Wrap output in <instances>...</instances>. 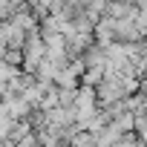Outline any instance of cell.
I'll list each match as a JSON object with an SVG mask.
<instances>
[{
  "label": "cell",
  "instance_id": "obj_1",
  "mask_svg": "<svg viewBox=\"0 0 147 147\" xmlns=\"http://www.w3.org/2000/svg\"><path fill=\"white\" fill-rule=\"evenodd\" d=\"M43 58H46V43H43V38L38 35V32H32V35H26V43H23V72H29V75H35V69L43 63Z\"/></svg>",
  "mask_w": 147,
  "mask_h": 147
},
{
  "label": "cell",
  "instance_id": "obj_9",
  "mask_svg": "<svg viewBox=\"0 0 147 147\" xmlns=\"http://www.w3.org/2000/svg\"><path fill=\"white\" fill-rule=\"evenodd\" d=\"M18 147H43V141H40V136H38V133H29L26 138H20V141H18Z\"/></svg>",
  "mask_w": 147,
  "mask_h": 147
},
{
  "label": "cell",
  "instance_id": "obj_4",
  "mask_svg": "<svg viewBox=\"0 0 147 147\" xmlns=\"http://www.w3.org/2000/svg\"><path fill=\"white\" fill-rule=\"evenodd\" d=\"M92 35H95V43H101V46H110V43H115V20H113L110 15H104V18L95 23Z\"/></svg>",
  "mask_w": 147,
  "mask_h": 147
},
{
  "label": "cell",
  "instance_id": "obj_8",
  "mask_svg": "<svg viewBox=\"0 0 147 147\" xmlns=\"http://www.w3.org/2000/svg\"><path fill=\"white\" fill-rule=\"evenodd\" d=\"M133 133L147 144V113H141V115H136V124H133Z\"/></svg>",
  "mask_w": 147,
  "mask_h": 147
},
{
  "label": "cell",
  "instance_id": "obj_2",
  "mask_svg": "<svg viewBox=\"0 0 147 147\" xmlns=\"http://www.w3.org/2000/svg\"><path fill=\"white\" fill-rule=\"evenodd\" d=\"M95 98H98V110H104V107H110L115 101H124L127 92H124V87H121V81L115 75H107L104 72V81L95 87Z\"/></svg>",
  "mask_w": 147,
  "mask_h": 147
},
{
  "label": "cell",
  "instance_id": "obj_5",
  "mask_svg": "<svg viewBox=\"0 0 147 147\" xmlns=\"http://www.w3.org/2000/svg\"><path fill=\"white\" fill-rule=\"evenodd\" d=\"M29 133H35L32 124H29V118H23V121H9V133H6V138H12V141L18 144V141L26 138Z\"/></svg>",
  "mask_w": 147,
  "mask_h": 147
},
{
  "label": "cell",
  "instance_id": "obj_6",
  "mask_svg": "<svg viewBox=\"0 0 147 147\" xmlns=\"http://www.w3.org/2000/svg\"><path fill=\"white\" fill-rule=\"evenodd\" d=\"M69 147H98V141H95V136H92V133L81 130V133H75V136H72Z\"/></svg>",
  "mask_w": 147,
  "mask_h": 147
},
{
  "label": "cell",
  "instance_id": "obj_3",
  "mask_svg": "<svg viewBox=\"0 0 147 147\" xmlns=\"http://www.w3.org/2000/svg\"><path fill=\"white\" fill-rule=\"evenodd\" d=\"M81 63H84V69H107V46L92 43V46L81 55Z\"/></svg>",
  "mask_w": 147,
  "mask_h": 147
},
{
  "label": "cell",
  "instance_id": "obj_10",
  "mask_svg": "<svg viewBox=\"0 0 147 147\" xmlns=\"http://www.w3.org/2000/svg\"><path fill=\"white\" fill-rule=\"evenodd\" d=\"M138 92L147 98V78H141V81H138Z\"/></svg>",
  "mask_w": 147,
  "mask_h": 147
},
{
  "label": "cell",
  "instance_id": "obj_7",
  "mask_svg": "<svg viewBox=\"0 0 147 147\" xmlns=\"http://www.w3.org/2000/svg\"><path fill=\"white\" fill-rule=\"evenodd\" d=\"M101 81H104V69H84V75H81L84 87H98Z\"/></svg>",
  "mask_w": 147,
  "mask_h": 147
},
{
  "label": "cell",
  "instance_id": "obj_11",
  "mask_svg": "<svg viewBox=\"0 0 147 147\" xmlns=\"http://www.w3.org/2000/svg\"><path fill=\"white\" fill-rule=\"evenodd\" d=\"M0 147H18V144H15L12 138H3V141H0Z\"/></svg>",
  "mask_w": 147,
  "mask_h": 147
}]
</instances>
